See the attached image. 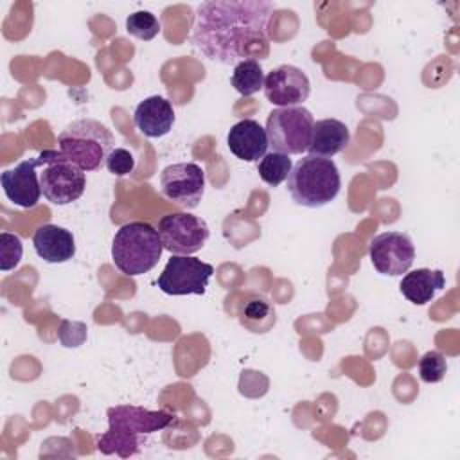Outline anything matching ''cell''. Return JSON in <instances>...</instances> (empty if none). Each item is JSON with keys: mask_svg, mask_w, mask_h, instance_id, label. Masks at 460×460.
<instances>
[{"mask_svg": "<svg viewBox=\"0 0 460 460\" xmlns=\"http://www.w3.org/2000/svg\"><path fill=\"white\" fill-rule=\"evenodd\" d=\"M264 95L277 108L302 106L311 93V83L304 70L295 65H280L264 77Z\"/></svg>", "mask_w": 460, "mask_h": 460, "instance_id": "cell-12", "label": "cell"}, {"mask_svg": "<svg viewBox=\"0 0 460 460\" xmlns=\"http://www.w3.org/2000/svg\"><path fill=\"white\" fill-rule=\"evenodd\" d=\"M158 234L164 250L172 255H192L199 252L210 237L205 219L189 212H171L158 219Z\"/></svg>", "mask_w": 460, "mask_h": 460, "instance_id": "cell-8", "label": "cell"}, {"mask_svg": "<svg viewBox=\"0 0 460 460\" xmlns=\"http://www.w3.org/2000/svg\"><path fill=\"white\" fill-rule=\"evenodd\" d=\"M88 334V327L83 322H72V320H61L58 329V338L63 347H79L84 343Z\"/></svg>", "mask_w": 460, "mask_h": 460, "instance_id": "cell-25", "label": "cell"}, {"mask_svg": "<svg viewBox=\"0 0 460 460\" xmlns=\"http://www.w3.org/2000/svg\"><path fill=\"white\" fill-rule=\"evenodd\" d=\"M368 257L377 273L397 277L411 268L415 246L408 234L381 232L370 241Z\"/></svg>", "mask_w": 460, "mask_h": 460, "instance_id": "cell-11", "label": "cell"}, {"mask_svg": "<svg viewBox=\"0 0 460 460\" xmlns=\"http://www.w3.org/2000/svg\"><path fill=\"white\" fill-rule=\"evenodd\" d=\"M104 164L113 176H126L135 169V156L124 147H113Z\"/></svg>", "mask_w": 460, "mask_h": 460, "instance_id": "cell-26", "label": "cell"}, {"mask_svg": "<svg viewBox=\"0 0 460 460\" xmlns=\"http://www.w3.org/2000/svg\"><path fill=\"white\" fill-rule=\"evenodd\" d=\"M126 31L142 41H151L160 34V22L149 11H135L126 18Z\"/></svg>", "mask_w": 460, "mask_h": 460, "instance_id": "cell-22", "label": "cell"}, {"mask_svg": "<svg viewBox=\"0 0 460 460\" xmlns=\"http://www.w3.org/2000/svg\"><path fill=\"white\" fill-rule=\"evenodd\" d=\"M162 194L178 207L196 208L205 192V171L194 162H178L160 172Z\"/></svg>", "mask_w": 460, "mask_h": 460, "instance_id": "cell-10", "label": "cell"}, {"mask_svg": "<svg viewBox=\"0 0 460 460\" xmlns=\"http://www.w3.org/2000/svg\"><path fill=\"white\" fill-rule=\"evenodd\" d=\"M226 146L235 158L243 162H259L268 153L270 142L266 129L255 119H243L230 128Z\"/></svg>", "mask_w": 460, "mask_h": 460, "instance_id": "cell-14", "label": "cell"}, {"mask_svg": "<svg viewBox=\"0 0 460 460\" xmlns=\"http://www.w3.org/2000/svg\"><path fill=\"white\" fill-rule=\"evenodd\" d=\"M108 431L97 438V449L102 455H119L128 458L140 453L142 440L155 431L165 429L174 415L165 410H147L133 404L108 408Z\"/></svg>", "mask_w": 460, "mask_h": 460, "instance_id": "cell-2", "label": "cell"}, {"mask_svg": "<svg viewBox=\"0 0 460 460\" xmlns=\"http://www.w3.org/2000/svg\"><path fill=\"white\" fill-rule=\"evenodd\" d=\"M38 160L41 192L50 203L68 205L83 196L86 189V176L77 164L56 149L41 151Z\"/></svg>", "mask_w": 460, "mask_h": 460, "instance_id": "cell-6", "label": "cell"}, {"mask_svg": "<svg viewBox=\"0 0 460 460\" xmlns=\"http://www.w3.org/2000/svg\"><path fill=\"white\" fill-rule=\"evenodd\" d=\"M341 178L332 158L305 155L288 174L291 199L305 208L329 205L340 192Z\"/></svg>", "mask_w": 460, "mask_h": 460, "instance_id": "cell-3", "label": "cell"}, {"mask_svg": "<svg viewBox=\"0 0 460 460\" xmlns=\"http://www.w3.org/2000/svg\"><path fill=\"white\" fill-rule=\"evenodd\" d=\"M40 160L27 158L16 167L7 169L0 174V183L7 199L22 208H32L38 205L41 192L40 185Z\"/></svg>", "mask_w": 460, "mask_h": 460, "instance_id": "cell-13", "label": "cell"}, {"mask_svg": "<svg viewBox=\"0 0 460 460\" xmlns=\"http://www.w3.org/2000/svg\"><path fill=\"white\" fill-rule=\"evenodd\" d=\"M162 252L164 244L160 234L149 223H126L113 235V264L120 273L128 277H137L151 271L158 264Z\"/></svg>", "mask_w": 460, "mask_h": 460, "instance_id": "cell-4", "label": "cell"}, {"mask_svg": "<svg viewBox=\"0 0 460 460\" xmlns=\"http://www.w3.org/2000/svg\"><path fill=\"white\" fill-rule=\"evenodd\" d=\"M23 255V244L22 239L14 234L2 232L0 234V270L11 271L14 270Z\"/></svg>", "mask_w": 460, "mask_h": 460, "instance_id": "cell-24", "label": "cell"}, {"mask_svg": "<svg viewBox=\"0 0 460 460\" xmlns=\"http://www.w3.org/2000/svg\"><path fill=\"white\" fill-rule=\"evenodd\" d=\"M275 4L268 0H214L196 7L194 47L210 61L237 65L270 54L268 23Z\"/></svg>", "mask_w": 460, "mask_h": 460, "instance_id": "cell-1", "label": "cell"}, {"mask_svg": "<svg viewBox=\"0 0 460 460\" xmlns=\"http://www.w3.org/2000/svg\"><path fill=\"white\" fill-rule=\"evenodd\" d=\"M444 286H446L444 271L419 268V270L406 273L401 279L399 289L408 302H411L415 305H424V304L431 302V298L437 295V291L444 289Z\"/></svg>", "mask_w": 460, "mask_h": 460, "instance_id": "cell-18", "label": "cell"}, {"mask_svg": "<svg viewBox=\"0 0 460 460\" xmlns=\"http://www.w3.org/2000/svg\"><path fill=\"white\" fill-rule=\"evenodd\" d=\"M447 372V359L438 350H428L419 359V377L424 383H440Z\"/></svg>", "mask_w": 460, "mask_h": 460, "instance_id": "cell-23", "label": "cell"}, {"mask_svg": "<svg viewBox=\"0 0 460 460\" xmlns=\"http://www.w3.org/2000/svg\"><path fill=\"white\" fill-rule=\"evenodd\" d=\"M214 273V266L190 255H172L162 273L156 279V286L162 293L180 295H203L208 280Z\"/></svg>", "mask_w": 460, "mask_h": 460, "instance_id": "cell-9", "label": "cell"}, {"mask_svg": "<svg viewBox=\"0 0 460 460\" xmlns=\"http://www.w3.org/2000/svg\"><path fill=\"white\" fill-rule=\"evenodd\" d=\"M350 142V131L345 122L338 119H322L313 124L311 142H309V155L332 158L334 155L341 153Z\"/></svg>", "mask_w": 460, "mask_h": 460, "instance_id": "cell-17", "label": "cell"}, {"mask_svg": "<svg viewBox=\"0 0 460 460\" xmlns=\"http://www.w3.org/2000/svg\"><path fill=\"white\" fill-rule=\"evenodd\" d=\"M239 322L243 327H246L250 332L253 334H264L268 332L275 322H277V314H275V307L273 304L262 296V295H253L250 296L239 313Z\"/></svg>", "mask_w": 460, "mask_h": 460, "instance_id": "cell-19", "label": "cell"}, {"mask_svg": "<svg viewBox=\"0 0 460 460\" xmlns=\"http://www.w3.org/2000/svg\"><path fill=\"white\" fill-rule=\"evenodd\" d=\"M174 110L171 101L162 95H151L138 102L133 113L137 129L147 138H160L172 129Z\"/></svg>", "mask_w": 460, "mask_h": 460, "instance_id": "cell-16", "label": "cell"}, {"mask_svg": "<svg viewBox=\"0 0 460 460\" xmlns=\"http://www.w3.org/2000/svg\"><path fill=\"white\" fill-rule=\"evenodd\" d=\"M264 70L259 59H244L234 66L230 83L241 95L248 97L257 93L264 86Z\"/></svg>", "mask_w": 460, "mask_h": 460, "instance_id": "cell-20", "label": "cell"}, {"mask_svg": "<svg viewBox=\"0 0 460 460\" xmlns=\"http://www.w3.org/2000/svg\"><path fill=\"white\" fill-rule=\"evenodd\" d=\"M314 119L304 106L275 108L266 119V135L270 147L277 153L302 155L311 142Z\"/></svg>", "mask_w": 460, "mask_h": 460, "instance_id": "cell-7", "label": "cell"}, {"mask_svg": "<svg viewBox=\"0 0 460 460\" xmlns=\"http://www.w3.org/2000/svg\"><path fill=\"white\" fill-rule=\"evenodd\" d=\"M32 246L38 257L49 264H63L75 255L74 234L52 223H45L34 230Z\"/></svg>", "mask_w": 460, "mask_h": 460, "instance_id": "cell-15", "label": "cell"}, {"mask_svg": "<svg viewBox=\"0 0 460 460\" xmlns=\"http://www.w3.org/2000/svg\"><path fill=\"white\" fill-rule=\"evenodd\" d=\"M59 151L83 171H97L115 147L111 131L95 119H77L58 137Z\"/></svg>", "mask_w": 460, "mask_h": 460, "instance_id": "cell-5", "label": "cell"}, {"mask_svg": "<svg viewBox=\"0 0 460 460\" xmlns=\"http://www.w3.org/2000/svg\"><path fill=\"white\" fill-rule=\"evenodd\" d=\"M293 164L291 158L284 153L270 151L257 162V172L264 183L270 187H279L282 181L288 180Z\"/></svg>", "mask_w": 460, "mask_h": 460, "instance_id": "cell-21", "label": "cell"}]
</instances>
